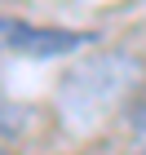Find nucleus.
Masks as SVG:
<instances>
[{"label":"nucleus","instance_id":"1","mask_svg":"<svg viewBox=\"0 0 146 155\" xmlns=\"http://www.w3.org/2000/svg\"><path fill=\"white\" fill-rule=\"evenodd\" d=\"M142 80V67L133 58H120V53H106V58L84 62L75 75H67L62 84V111L75 120H97L106 107H115L124 97L128 84Z\"/></svg>","mask_w":146,"mask_h":155},{"label":"nucleus","instance_id":"2","mask_svg":"<svg viewBox=\"0 0 146 155\" xmlns=\"http://www.w3.org/2000/svg\"><path fill=\"white\" fill-rule=\"evenodd\" d=\"M84 31H62V27H36L22 18H5L0 13V53H18V58H62L84 49Z\"/></svg>","mask_w":146,"mask_h":155},{"label":"nucleus","instance_id":"4","mask_svg":"<svg viewBox=\"0 0 146 155\" xmlns=\"http://www.w3.org/2000/svg\"><path fill=\"white\" fill-rule=\"evenodd\" d=\"M128 129H133L137 137H146V102H142V107L133 111V115H128Z\"/></svg>","mask_w":146,"mask_h":155},{"label":"nucleus","instance_id":"3","mask_svg":"<svg viewBox=\"0 0 146 155\" xmlns=\"http://www.w3.org/2000/svg\"><path fill=\"white\" fill-rule=\"evenodd\" d=\"M27 124H31V111H27V107H18V102H9V97H0V142L18 137Z\"/></svg>","mask_w":146,"mask_h":155},{"label":"nucleus","instance_id":"5","mask_svg":"<svg viewBox=\"0 0 146 155\" xmlns=\"http://www.w3.org/2000/svg\"><path fill=\"white\" fill-rule=\"evenodd\" d=\"M0 155H5V151H0Z\"/></svg>","mask_w":146,"mask_h":155}]
</instances>
